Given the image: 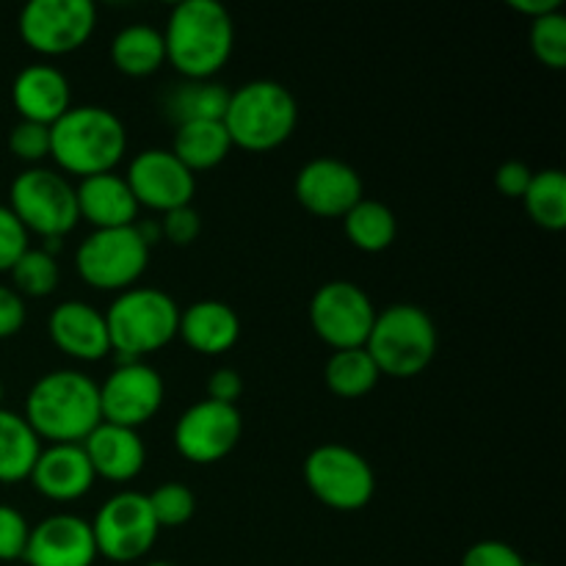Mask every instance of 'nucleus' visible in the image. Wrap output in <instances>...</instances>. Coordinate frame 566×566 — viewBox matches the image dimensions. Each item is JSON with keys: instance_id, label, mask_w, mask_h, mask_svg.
<instances>
[{"instance_id": "29", "label": "nucleus", "mask_w": 566, "mask_h": 566, "mask_svg": "<svg viewBox=\"0 0 566 566\" xmlns=\"http://www.w3.org/2000/svg\"><path fill=\"white\" fill-rule=\"evenodd\" d=\"M326 385L335 396L340 398H363L379 385L381 374L376 368L374 357L368 354V348H343L335 352L326 363Z\"/></svg>"}, {"instance_id": "7", "label": "nucleus", "mask_w": 566, "mask_h": 566, "mask_svg": "<svg viewBox=\"0 0 566 566\" xmlns=\"http://www.w3.org/2000/svg\"><path fill=\"white\" fill-rule=\"evenodd\" d=\"M9 208L25 227L28 235L36 232L44 241H61L81 221L75 186L59 171L44 169V166H28L14 177Z\"/></svg>"}, {"instance_id": "26", "label": "nucleus", "mask_w": 566, "mask_h": 566, "mask_svg": "<svg viewBox=\"0 0 566 566\" xmlns=\"http://www.w3.org/2000/svg\"><path fill=\"white\" fill-rule=\"evenodd\" d=\"M39 451H42V440L33 434L28 420L0 407V481L14 484V481L31 479Z\"/></svg>"}, {"instance_id": "11", "label": "nucleus", "mask_w": 566, "mask_h": 566, "mask_svg": "<svg viewBox=\"0 0 566 566\" xmlns=\"http://www.w3.org/2000/svg\"><path fill=\"white\" fill-rule=\"evenodd\" d=\"M97 25L92 0H31L20 11V36L33 53L66 55L88 42Z\"/></svg>"}, {"instance_id": "4", "label": "nucleus", "mask_w": 566, "mask_h": 566, "mask_svg": "<svg viewBox=\"0 0 566 566\" xmlns=\"http://www.w3.org/2000/svg\"><path fill=\"white\" fill-rule=\"evenodd\" d=\"M232 147L249 153H269L293 136L298 122V105L291 88L276 81H249L230 92L221 116Z\"/></svg>"}, {"instance_id": "14", "label": "nucleus", "mask_w": 566, "mask_h": 566, "mask_svg": "<svg viewBox=\"0 0 566 566\" xmlns=\"http://www.w3.org/2000/svg\"><path fill=\"white\" fill-rule=\"evenodd\" d=\"M241 431L243 420L238 407L205 398L180 415L175 426V446L188 462L213 464L235 451Z\"/></svg>"}, {"instance_id": "6", "label": "nucleus", "mask_w": 566, "mask_h": 566, "mask_svg": "<svg viewBox=\"0 0 566 566\" xmlns=\"http://www.w3.org/2000/svg\"><path fill=\"white\" fill-rule=\"evenodd\" d=\"M368 354L381 376L412 379L423 374L437 354V326L418 304H392L376 313Z\"/></svg>"}, {"instance_id": "39", "label": "nucleus", "mask_w": 566, "mask_h": 566, "mask_svg": "<svg viewBox=\"0 0 566 566\" xmlns=\"http://www.w3.org/2000/svg\"><path fill=\"white\" fill-rule=\"evenodd\" d=\"M531 177H534V171H531L523 160H506V164L497 166L495 188L503 193V197L523 199L531 186Z\"/></svg>"}, {"instance_id": "25", "label": "nucleus", "mask_w": 566, "mask_h": 566, "mask_svg": "<svg viewBox=\"0 0 566 566\" xmlns=\"http://www.w3.org/2000/svg\"><path fill=\"white\" fill-rule=\"evenodd\" d=\"M111 61L122 75L147 77L166 64L164 33L153 25H127L111 42Z\"/></svg>"}, {"instance_id": "43", "label": "nucleus", "mask_w": 566, "mask_h": 566, "mask_svg": "<svg viewBox=\"0 0 566 566\" xmlns=\"http://www.w3.org/2000/svg\"><path fill=\"white\" fill-rule=\"evenodd\" d=\"M147 566H175V564H169V562H153V564H147Z\"/></svg>"}, {"instance_id": "42", "label": "nucleus", "mask_w": 566, "mask_h": 566, "mask_svg": "<svg viewBox=\"0 0 566 566\" xmlns=\"http://www.w3.org/2000/svg\"><path fill=\"white\" fill-rule=\"evenodd\" d=\"M512 9L531 17V22H534L539 20V17L553 14V11L562 9V0H512Z\"/></svg>"}, {"instance_id": "24", "label": "nucleus", "mask_w": 566, "mask_h": 566, "mask_svg": "<svg viewBox=\"0 0 566 566\" xmlns=\"http://www.w3.org/2000/svg\"><path fill=\"white\" fill-rule=\"evenodd\" d=\"M230 149L232 142L227 136V127L221 119L180 125L175 133V144H171V153L193 175L219 166L230 155Z\"/></svg>"}, {"instance_id": "17", "label": "nucleus", "mask_w": 566, "mask_h": 566, "mask_svg": "<svg viewBox=\"0 0 566 566\" xmlns=\"http://www.w3.org/2000/svg\"><path fill=\"white\" fill-rule=\"evenodd\" d=\"M97 558L92 523L75 514H53L31 528L22 562L28 566H92Z\"/></svg>"}, {"instance_id": "35", "label": "nucleus", "mask_w": 566, "mask_h": 566, "mask_svg": "<svg viewBox=\"0 0 566 566\" xmlns=\"http://www.w3.org/2000/svg\"><path fill=\"white\" fill-rule=\"evenodd\" d=\"M31 525L9 503H0V562H20L25 556Z\"/></svg>"}, {"instance_id": "40", "label": "nucleus", "mask_w": 566, "mask_h": 566, "mask_svg": "<svg viewBox=\"0 0 566 566\" xmlns=\"http://www.w3.org/2000/svg\"><path fill=\"white\" fill-rule=\"evenodd\" d=\"M25 326V302L14 287L0 285V340L14 337Z\"/></svg>"}, {"instance_id": "21", "label": "nucleus", "mask_w": 566, "mask_h": 566, "mask_svg": "<svg viewBox=\"0 0 566 566\" xmlns=\"http://www.w3.org/2000/svg\"><path fill=\"white\" fill-rule=\"evenodd\" d=\"M77 216L86 219L94 230H116V227H133L138 216V202L130 186L116 171L83 177L75 186Z\"/></svg>"}, {"instance_id": "1", "label": "nucleus", "mask_w": 566, "mask_h": 566, "mask_svg": "<svg viewBox=\"0 0 566 566\" xmlns=\"http://www.w3.org/2000/svg\"><path fill=\"white\" fill-rule=\"evenodd\" d=\"M160 33L166 61L186 81H213L235 48V22L219 0H182Z\"/></svg>"}, {"instance_id": "15", "label": "nucleus", "mask_w": 566, "mask_h": 566, "mask_svg": "<svg viewBox=\"0 0 566 566\" xmlns=\"http://www.w3.org/2000/svg\"><path fill=\"white\" fill-rule=\"evenodd\" d=\"M138 208L169 210L191 205L193 191H197V177L177 160L171 149H144L130 160L125 175Z\"/></svg>"}, {"instance_id": "32", "label": "nucleus", "mask_w": 566, "mask_h": 566, "mask_svg": "<svg viewBox=\"0 0 566 566\" xmlns=\"http://www.w3.org/2000/svg\"><path fill=\"white\" fill-rule=\"evenodd\" d=\"M149 509H153V517L158 523V528H180L197 512V497L180 481H169V484H160L153 495H147Z\"/></svg>"}, {"instance_id": "19", "label": "nucleus", "mask_w": 566, "mask_h": 566, "mask_svg": "<svg viewBox=\"0 0 566 566\" xmlns=\"http://www.w3.org/2000/svg\"><path fill=\"white\" fill-rule=\"evenodd\" d=\"M94 470L83 446H50L39 451L31 470V484L36 492L55 503H70L86 495L94 484Z\"/></svg>"}, {"instance_id": "23", "label": "nucleus", "mask_w": 566, "mask_h": 566, "mask_svg": "<svg viewBox=\"0 0 566 566\" xmlns=\"http://www.w3.org/2000/svg\"><path fill=\"white\" fill-rule=\"evenodd\" d=\"M177 337H182L193 352L213 357V354H224L235 346L241 337V321L230 304L202 298V302L180 310Z\"/></svg>"}, {"instance_id": "33", "label": "nucleus", "mask_w": 566, "mask_h": 566, "mask_svg": "<svg viewBox=\"0 0 566 566\" xmlns=\"http://www.w3.org/2000/svg\"><path fill=\"white\" fill-rule=\"evenodd\" d=\"M531 50H534V55L545 66H551V70H564L566 66V17L562 9L531 22Z\"/></svg>"}, {"instance_id": "31", "label": "nucleus", "mask_w": 566, "mask_h": 566, "mask_svg": "<svg viewBox=\"0 0 566 566\" xmlns=\"http://www.w3.org/2000/svg\"><path fill=\"white\" fill-rule=\"evenodd\" d=\"M11 280H14V291L20 296L42 298L59 287L61 271L59 263L50 252L44 249H28L11 269Z\"/></svg>"}, {"instance_id": "22", "label": "nucleus", "mask_w": 566, "mask_h": 566, "mask_svg": "<svg viewBox=\"0 0 566 566\" xmlns=\"http://www.w3.org/2000/svg\"><path fill=\"white\" fill-rule=\"evenodd\" d=\"M81 446L86 451L94 475H99V479L133 481L147 462V448H144L138 431L105 423V420Z\"/></svg>"}, {"instance_id": "45", "label": "nucleus", "mask_w": 566, "mask_h": 566, "mask_svg": "<svg viewBox=\"0 0 566 566\" xmlns=\"http://www.w3.org/2000/svg\"><path fill=\"white\" fill-rule=\"evenodd\" d=\"M528 566H542V564H528Z\"/></svg>"}, {"instance_id": "9", "label": "nucleus", "mask_w": 566, "mask_h": 566, "mask_svg": "<svg viewBox=\"0 0 566 566\" xmlns=\"http://www.w3.org/2000/svg\"><path fill=\"white\" fill-rule=\"evenodd\" d=\"M304 481L310 492L335 512H359L376 492V475L368 459L340 442H326L310 453Z\"/></svg>"}, {"instance_id": "5", "label": "nucleus", "mask_w": 566, "mask_h": 566, "mask_svg": "<svg viewBox=\"0 0 566 566\" xmlns=\"http://www.w3.org/2000/svg\"><path fill=\"white\" fill-rule=\"evenodd\" d=\"M103 315L111 352H119L127 363L169 346L180 326V307L158 287H127Z\"/></svg>"}, {"instance_id": "12", "label": "nucleus", "mask_w": 566, "mask_h": 566, "mask_svg": "<svg viewBox=\"0 0 566 566\" xmlns=\"http://www.w3.org/2000/svg\"><path fill=\"white\" fill-rule=\"evenodd\" d=\"M374 321L376 307L370 296L348 280L326 282L310 302V324L315 335L335 352L363 348L374 329Z\"/></svg>"}, {"instance_id": "44", "label": "nucleus", "mask_w": 566, "mask_h": 566, "mask_svg": "<svg viewBox=\"0 0 566 566\" xmlns=\"http://www.w3.org/2000/svg\"><path fill=\"white\" fill-rule=\"evenodd\" d=\"M0 403H3V381H0Z\"/></svg>"}, {"instance_id": "2", "label": "nucleus", "mask_w": 566, "mask_h": 566, "mask_svg": "<svg viewBox=\"0 0 566 566\" xmlns=\"http://www.w3.org/2000/svg\"><path fill=\"white\" fill-rule=\"evenodd\" d=\"M28 426L53 446H81L99 423V385L81 370H50L28 390Z\"/></svg>"}, {"instance_id": "30", "label": "nucleus", "mask_w": 566, "mask_h": 566, "mask_svg": "<svg viewBox=\"0 0 566 566\" xmlns=\"http://www.w3.org/2000/svg\"><path fill=\"white\" fill-rule=\"evenodd\" d=\"M525 210L536 227L562 232L566 227V175L562 169L534 171L523 197Z\"/></svg>"}, {"instance_id": "18", "label": "nucleus", "mask_w": 566, "mask_h": 566, "mask_svg": "<svg viewBox=\"0 0 566 566\" xmlns=\"http://www.w3.org/2000/svg\"><path fill=\"white\" fill-rule=\"evenodd\" d=\"M48 335L66 357L97 363L111 352L105 315L86 302H61L48 318Z\"/></svg>"}, {"instance_id": "16", "label": "nucleus", "mask_w": 566, "mask_h": 566, "mask_svg": "<svg viewBox=\"0 0 566 566\" xmlns=\"http://www.w3.org/2000/svg\"><path fill=\"white\" fill-rule=\"evenodd\" d=\"M293 191L298 205L321 219H343L359 199H365L363 177L354 166L337 158H315L304 164Z\"/></svg>"}, {"instance_id": "10", "label": "nucleus", "mask_w": 566, "mask_h": 566, "mask_svg": "<svg viewBox=\"0 0 566 566\" xmlns=\"http://www.w3.org/2000/svg\"><path fill=\"white\" fill-rule=\"evenodd\" d=\"M158 531L147 495L142 492H119L108 497L92 523L97 556L116 564H130L147 556L158 539Z\"/></svg>"}, {"instance_id": "8", "label": "nucleus", "mask_w": 566, "mask_h": 566, "mask_svg": "<svg viewBox=\"0 0 566 566\" xmlns=\"http://www.w3.org/2000/svg\"><path fill=\"white\" fill-rule=\"evenodd\" d=\"M149 263V243L138 224L116 230H94L83 238L75 254V269L86 285L97 291H127L142 280Z\"/></svg>"}, {"instance_id": "13", "label": "nucleus", "mask_w": 566, "mask_h": 566, "mask_svg": "<svg viewBox=\"0 0 566 566\" xmlns=\"http://www.w3.org/2000/svg\"><path fill=\"white\" fill-rule=\"evenodd\" d=\"M164 376L142 359L122 363L99 385V412L105 423L136 429L149 423L164 403Z\"/></svg>"}, {"instance_id": "28", "label": "nucleus", "mask_w": 566, "mask_h": 566, "mask_svg": "<svg viewBox=\"0 0 566 566\" xmlns=\"http://www.w3.org/2000/svg\"><path fill=\"white\" fill-rule=\"evenodd\" d=\"M346 235L359 252L379 254L392 247L398 232L396 213L379 199H359L346 216H343Z\"/></svg>"}, {"instance_id": "3", "label": "nucleus", "mask_w": 566, "mask_h": 566, "mask_svg": "<svg viewBox=\"0 0 566 566\" xmlns=\"http://www.w3.org/2000/svg\"><path fill=\"white\" fill-rule=\"evenodd\" d=\"M125 122L103 105H70V111L50 125V158L75 177L114 171L125 158Z\"/></svg>"}, {"instance_id": "37", "label": "nucleus", "mask_w": 566, "mask_h": 566, "mask_svg": "<svg viewBox=\"0 0 566 566\" xmlns=\"http://www.w3.org/2000/svg\"><path fill=\"white\" fill-rule=\"evenodd\" d=\"M462 566H528V562L512 545H506V542L484 539L468 547Z\"/></svg>"}, {"instance_id": "41", "label": "nucleus", "mask_w": 566, "mask_h": 566, "mask_svg": "<svg viewBox=\"0 0 566 566\" xmlns=\"http://www.w3.org/2000/svg\"><path fill=\"white\" fill-rule=\"evenodd\" d=\"M243 392V379L235 368H219L208 379V398L219 403H230L235 407L238 398Z\"/></svg>"}, {"instance_id": "38", "label": "nucleus", "mask_w": 566, "mask_h": 566, "mask_svg": "<svg viewBox=\"0 0 566 566\" xmlns=\"http://www.w3.org/2000/svg\"><path fill=\"white\" fill-rule=\"evenodd\" d=\"M199 230H202V219H199V213L191 205L169 210V213H164V221H160V235L169 238L175 247H188V243L197 241Z\"/></svg>"}, {"instance_id": "36", "label": "nucleus", "mask_w": 566, "mask_h": 566, "mask_svg": "<svg viewBox=\"0 0 566 566\" xmlns=\"http://www.w3.org/2000/svg\"><path fill=\"white\" fill-rule=\"evenodd\" d=\"M28 230L20 224L9 205H0V271L14 269L17 260L28 252Z\"/></svg>"}, {"instance_id": "34", "label": "nucleus", "mask_w": 566, "mask_h": 566, "mask_svg": "<svg viewBox=\"0 0 566 566\" xmlns=\"http://www.w3.org/2000/svg\"><path fill=\"white\" fill-rule=\"evenodd\" d=\"M9 149L14 158L39 166L44 158H50V127L20 119L9 133Z\"/></svg>"}, {"instance_id": "27", "label": "nucleus", "mask_w": 566, "mask_h": 566, "mask_svg": "<svg viewBox=\"0 0 566 566\" xmlns=\"http://www.w3.org/2000/svg\"><path fill=\"white\" fill-rule=\"evenodd\" d=\"M230 103L227 86L216 81H182L166 94V116L177 127L188 122L221 119Z\"/></svg>"}, {"instance_id": "20", "label": "nucleus", "mask_w": 566, "mask_h": 566, "mask_svg": "<svg viewBox=\"0 0 566 566\" xmlns=\"http://www.w3.org/2000/svg\"><path fill=\"white\" fill-rule=\"evenodd\" d=\"M11 99L25 122L53 125L70 111V81L50 64H31L11 83Z\"/></svg>"}]
</instances>
